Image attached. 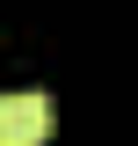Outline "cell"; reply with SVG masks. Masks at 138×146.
<instances>
[{"mask_svg": "<svg viewBox=\"0 0 138 146\" xmlns=\"http://www.w3.org/2000/svg\"><path fill=\"white\" fill-rule=\"evenodd\" d=\"M51 139V95H0V146H44Z\"/></svg>", "mask_w": 138, "mask_h": 146, "instance_id": "6da1fadb", "label": "cell"}]
</instances>
